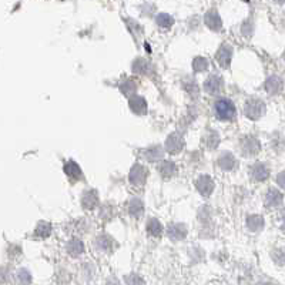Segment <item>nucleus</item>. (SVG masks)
Segmentation results:
<instances>
[{"label":"nucleus","mask_w":285,"mask_h":285,"mask_svg":"<svg viewBox=\"0 0 285 285\" xmlns=\"http://www.w3.org/2000/svg\"><path fill=\"white\" fill-rule=\"evenodd\" d=\"M214 113L217 116V119L224 120V121H228V120H234L236 119V106L234 103L230 100V98H218L215 103H214Z\"/></svg>","instance_id":"nucleus-1"},{"label":"nucleus","mask_w":285,"mask_h":285,"mask_svg":"<svg viewBox=\"0 0 285 285\" xmlns=\"http://www.w3.org/2000/svg\"><path fill=\"white\" fill-rule=\"evenodd\" d=\"M244 111H245V116L251 120H258L264 116L265 113V104L262 100L260 98H250L245 101V107H244Z\"/></svg>","instance_id":"nucleus-2"},{"label":"nucleus","mask_w":285,"mask_h":285,"mask_svg":"<svg viewBox=\"0 0 285 285\" xmlns=\"http://www.w3.org/2000/svg\"><path fill=\"white\" fill-rule=\"evenodd\" d=\"M239 147H241V153L245 157H253L255 154H258L261 150V144L253 136L242 137V140L239 142Z\"/></svg>","instance_id":"nucleus-3"},{"label":"nucleus","mask_w":285,"mask_h":285,"mask_svg":"<svg viewBox=\"0 0 285 285\" xmlns=\"http://www.w3.org/2000/svg\"><path fill=\"white\" fill-rule=\"evenodd\" d=\"M147 168L142 166V164H136L133 166V168L130 170V174H128V180L133 186H142L147 180Z\"/></svg>","instance_id":"nucleus-4"},{"label":"nucleus","mask_w":285,"mask_h":285,"mask_svg":"<svg viewBox=\"0 0 285 285\" xmlns=\"http://www.w3.org/2000/svg\"><path fill=\"white\" fill-rule=\"evenodd\" d=\"M222 89H224V81L217 74L208 76L204 81V90L210 95H218V93H221Z\"/></svg>","instance_id":"nucleus-5"},{"label":"nucleus","mask_w":285,"mask_h":285,"mask_svg":"<svg viewBox=\"0 0 285 285\" xmlns=\"http://www.w3.org/2000/svg\"><path fill=\"white\" fill-rule=\"evenodd\" d=\"M195 189L198 190V192L203 197H208L213 192V190H214V181L208 175H200L195 180Z\"/></svg>","instance_id":"nucleus-6"},{"label":"nucleus","mask_w":285,"mask_h":285,"mask_svg":"<svg viewBox=\"0 0 285 285\" xmlns=\"http://www.w3.org/2000/svg\"><path fill=\"white\" fill-rule=\"evenodd\" d=\"M184 147V140L183 136L180 133H173L168 136L167 142H166V150L171 154H177L183 150Z\"/></svg>","instance_id":"nucleus-7"},{"label":"nucleus","mask_w":285,"mask_h":285,"mask_svg":"<svg viewBox=\"0 0 285 285\" xmlns=\"http://www.w3.org/2000/svg\"><path fill=\"white\" fill-rule=\"evenodd\" d=\"M231 59H233V46L224 43L215 54V60L221 67H228L231 63Z\"/></svg>","instance_id":"nucleus-8"},{"label":"nucleus","mask_w":285,"mask_h":285,"mask_svg":"<svg viewBox=\"0 0 285 285\" xmlns=\"http://www.w3.org/2000/svg\"><path fill=\"white\" fill-rule=\"evenodd\" d=\"M204 22H206V26L208 29L214 30V32H220L222 29V22L221 17L218 15V12L215 9H210L206 13L204 17Z\"/></svg>","instance_id":"nucleus-9"},{"label":"nucleus","mask_w":285,"mask_h":285,"mask_svg":"<svg viewBox=\"0 0 285 285\" xmlns=\"http://www.w3.org/2000/svg\"><path fill=\"white\" fill-rule=\"evenodd\" d=\"M187 227L184 224L175 222V224H170L167 228V236L170 237V239L173 241H181L187 237Z\"/></svg>","instance_id":"nucleus-10"},{"label":"nucleus","mask_w":285,"mask_h":285,"mask_svg":"<svg viewBox=\"0 0 285 285\" xmlns=\"http://www.w3.org/2000/svg\"><path fill=\"white\" fill-rule=\"evenodd\" d=\"M283 201H284V195H283V194H281L278 190H275V189H269V190L267 191L264 203H265V206L268 207V208L280 207L281 204H283Z\"/></svg>","instance_id":"nucleus-11"},{"label":"nucleus","mask_w":285,"mask_h":285,"mask_svg":"<svg viewBox=\"0 0 285 285\" xmlns=\"http://www.w3.org/2000/svg\"><path fill=\"white\" fill-rule=\"evenodd\" d=\"M283 87H284V83L278 76H269L264 84V89L267 90L268 95H278L283 90Z\"/></svg>","instance_id":"nucleus-12"},{"label":"nucleus","mask_w":285,"mask_h":285,"mask_svg":"<svg viewBox=\"0 0 285 285\" xmlns=\"http://www.w3.org/2000/svg\"><path fill=\"white\" fill-rule=\"evenodd\" d=\"M251 177H253L255 181H265L269 177V170L268 167L262 163H257L251 167Z\"/></svg>","instance_id":"nucleus-13"},{"label":"nucleus","mask_w":285,"mask_h":285,"mask_svg":"<svg viewBox=\"0 0 285 285\" xmlns=\"http://www.w3.org/2000/svg\"><path fill=\"white\" fill-rule=\"evenodd\" d=\"M128 106H130L131 110L134 111L136 114H139V116L145 114V111H147V103H145V100H144L142 97H140V95H133V97H130Z\"/></svg>","instance_id":"nucleus-14"},{"label":"nucleus","mask_w":285,"mask_h":285,"mask_svg":"<svg viewBox=\"0 0 285 285\" xmlns=\"http://www.w3.org/2000/svg\"><path fill=\"white\" fill-rule=\"evenodd\" d=\"M237 166V160L231 153H222L218 157V167L224 171H231Z\"/></svg>","instance_id":"nucleus-15"},{"label":"nucleus","mask_w":285,"mask_h":285,"mask_svg":"<svg viewBox=\"0 0 285 285\" xmlns=\"http://www.w3.org/2000/svg\"><path fill=\"white\" fill-rule=\"evenodd\" d=\"M144 157L148 161H161L164 157V148L161 145H153V147H148L144 150Z\"/></svg>","instance_id":"nucleus-16"},{"label":"nucleus","mask_w":285,"mask_h":285,"mask_svg":"<svg viewBox=\"0 0 285 285\" xmlns=\"http://www.w3.org/2000/svg\"><path fill=\"white\" fill-rule=\"evenodd\" d=\"M97 204H98V195H97V191L89 190L83 194V198H81V206L84 207L86 210H93Z\"/></svg>","instance_id":"nucleus-17"},{"label":"nucleus","mask_w":285,"mask_h":285,"mask_svg":"<svg viewBox=\"0 0 285 285\" xmlns=\"http://www.w3.org/2000/svg\"><path fill=\"white\" fill-rule=\"evenodd\" d=\"M64 173L69 175L70 178H74V180H79V178H81V175H83L80 166L74 160H69L64 164Z\"/></svg>","instance_id":"nucleus-18"},{"label":"nucleus","mask_w":285,"mask_h":285,"mask_svg":"<svg viewBox=\"0 0 285 285\" xmlns=\"http://www.w3.org/2000/svg\"><path fill=\"white\" fill-rule=\"evenodd\" d=\"M95 245L100 253H110L113 250V239L109 236H98L95 238Z\"/></svg>","instance_id":"nucleus-19"},{"label":"nucleus","mask_w":285,"mask_h":285,"mask_svg":"<svg viewBox=\"0 0 285 285\" xmlns=\"http://www.w3.org/2000/svg\"><path fill=\"white\" fill-rule=\"evenodd\" d=\"M153 67H151V64L148 63L147 60H144V59H136L134 60V63H133V71L134 73H137V74H145V76H148V74H151V70Z\"/></svg>","instance_id":"nucleus-20"},{"label":"nucleus","mask_w":285,"mask_h":285,"mask_svg":"<svg viewBox=\"0 0 285 285\" xmlns=\"http://www.w3.org/2000/svg\"><path fill=\"white\" fill-rule=\"evenodd\" d=\"M144 213V204L140 198H133L128 203V214L134 218H140Z\"/></svg>","instance_id":"nucleus-21"},{"label":"nucleus","mask_w":285,"mask_h":285,"mask_svg":"<svg viewBox=\"0 0 285 285\" xmlns=\"http://www.w3.org/2000/svg\"><path fill=\"white\" fill-rule=\"evenodd\" d=\"M66 248H67V253L71 257H79L84 253V244H83V241H80L79 238H71Z\"/></svg>","instance_id":"nucleus-22"},{"label":"nucleus","mask_w":285,"mask_h":285,"mask_svg":"<svg viewBox=\"0 0 285 285\" xmlns=\"http://www.w3.org/2000/svg\"><path fill=\"white\" fill-rule=\"evenodd\" d=\"M160 174L163 177H171L177 173V166L170 160H164L159 167Z\"/></svg>","instance_id":"nucleus-23"},{"label":"nucleus","mask_w":285,"mask_h":285,"mask_svg":"<svg viewBox=\"0 0 285 285\" xmlns=\"http://www.w3.org/2000/svg\"><path fill=\"white\" fill-rule=\"evenodd\" d=\"M247 227H248L250 231L257 233V231H260V230L264 228V218L261 215H248V218H247Z\"/></svg>","instance_id":"nucleus-24"},{"label":"nucleus","mask_w":285,"mask_h":285,"mask_svg":"<svg viewBox=\"0 0 285 285\" xmlns=\"http://www.w3.org/2000/svg\"><path fill=\"white\" fill-rule=\"evenodd\" d=\"M147 233L151 236V237H160L161 233H163V225L157 218H151L147 221Z\"/></svg>","instance_id":"nucleus-25"},{"label":"nucleus","mask_w":285,"mask_h":285,"mask_svg":"<svg viewBox=\"0 0 285 285\" xmlns=\"http://www.w3.org/2000/svg\"><path fill=\"white\" fill-rule=\"evenodd\" d=\"M156 23L159 24L160 27L163 29H168L174 24V19L170 16L168 13H160L159 16L156 17Z\"/></svg>","instance_id":"nucleus-26"},{"label":"nucleus","mask_w":285,"mask_h":285,"mask_svg":"<svg viewBox=\"0 0 285 285\" xmlns=\"http://www.w3.org/2000/svg\"><path fill=\"white\" fill-rule=\"evenodd\" d=\"M36 236L40 238H48L51 234V225L48 222H39V225L36 227Z\"/></svg>","instance_id":"nucleus-27"},{"label":"nucleus","mask_w":285,"mask_h":285,"mask_svg":"<svg viewBox=\"0 0 285 285\" xmlns=\"http://www.w3.org/2000/svg\"><path fill=\"white\" fill-rule=\"evenodd\" d=\"M120 90H121V93H124L126 95H134L137 92V84L133 80H126V81H123L120 84Z\"/></svg>","instance_id":"nucleus-28"},{"label":"nucleus","mask_w":285,"mask_h":285,"mask_svg":"<svg viewBox=\"0 0 285 285\" xmlns=\"http://www.w3.org/2000/svg\"><path fill=\"white\" fill-rule=\"evenodd\" d=\"M192 69H194V71H197V73L206 71V70H208V60L204 59V57H201V56L195 57L194 62H192Z\"/></svg>","instance_id":"nucleus-29"},{"label":"nucleus","mask_w":285,"mask_h":285,"mask_svg":"<svg viewBox=\"0 0 285 285\" xmlns=\"http://www.w3.org/2000/svg\"><path fill=\"white\" fill-rule=\"evenodd\" d=\"M218 142H220V137H218V134H217V133H214V131H210V133H208V136H207V145H208L210 148H217Z\"/></svg>","instance_id":"nucleus-30"},{"label":"nucleus","mask_w":285,"mask_h":285,"mask_svg":"<svg viewBox=\"0 0 285 285\" xmlns=\"http://www.w3.org/2000/svg\"><path fill=\"white\" fill-rule=\"evenodd\" d=\"M186 90L189 92V95L191 97H198V86L192 80H187L186 81Z\"/></svg>","instance_id":"nucleus-31"},{"label":"nucleus","mask_w":285,"mask_h":285,"mask_svg":"<svg viewBox=\"0 0 285 285\" xmlns=\"http://www.w3.org/2000/svg\"><path fill=\"white\" fill-rule=\"evenodd\" d=\"M17 277H19V281L20 283H23V284H29V283H32V277H30V274H29V271H26V269H20L19 272H17Z\"/></svg>","instance_id":"nucleus-32"},{"label":"nucleus","mask_w":285,"mask_h":285,"mask_svg":"<svg viewBox=\"0 0 285 285\" xmlns=\"http://www.w3.org/2000/svg\"><path fill=\"white\" fill-rule=\"evenodd\" d=\"M241 32H242V34H244L245 37H251V33H253V24L250 23V20H248V22H245V23L242 24Z\"/></svg>","instance_id":"nucleus-33"},{"label":"nucleus","mask_w":285,"mask_h":285,"mask_svg":"<svg viewBox=\"0 0 285 285\" xmlns=\"http://www.w3.org/2000/svg\"><path fill=\"white\" fill-rule=\"evenodd\" d=\"M126 283L127 284H144V280L140 278V277H137L136 274H131V275H128L126 278Z\"/></svg>","instance_id":"nucleus-34"},{"label":"nucleus","mask_w":285,"mask_h":285,"mask_svg":"<svg viewBox=\"0 0 285 285\" xmlns=\"http://www.w3.org/2000/svg\"><path fill=\"white\" fill-rule=\"evenodd\" d=\"M277 184L285 190V171H281L280 174L277 175Z\"/></svg>","instance_id":"nucleus-35"},{"label":"nucleus","mask_w":285,"mask_h":285,"mask_svg":"<svg viewBox=\"0 0 285 285\" xmlns=\"http://www.w3.org/2000/svg\"><path fill=\"white\" fill-rule=\"evenodd\" d=\"M280 221H281L283 230H285V210H283V213L280 214Z\"/></svg>","instance_id":"nucleus-36"},{"label":"nucleus","mask_w":285,"mask_h":285,"mask_svg":"<svg viewBox=\"0 0 285 285\" xmlns=\"http://www.w3.org/2000/svg\"><path fill=\"white\" fill-rule=\"evenodd\" d=\"M277 3H280V4H283V3H285V0H275Z\"/></svg>","instance_id":"nucleus-37"},{"label":"nucleus","mask_w":285,"mask_h":285,"mask_svg":"<svg viewBox=\"0 0 285 285\" xmlns=\"http://www.w3.org/2000/svg\"><path fill=\"white\" fill-rule=\"evenodd\" d=\"M284 59H285V51H284Z\"/></svg>","instance_id":"nucleus-38"}]
</instances>
